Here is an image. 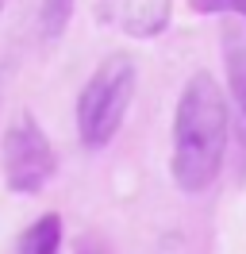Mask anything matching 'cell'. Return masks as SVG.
<instances>
[{
    "label": "cell",
    "mask_w": 246,
    "mask_h": 254,
    "mask_svg": "<svg viewBox=\"0 0 246 254\" xmlns=\"http://www.w3.org/2000/svg\"><path fill=\"white\" fill-rule=\"evenodd\" d=\"M135 85L138 73L131 58L112 54L96 65V73L85 81V89L77 96V135L85 150H104L120 135L127 108L135 100Z\"/></svg>",
    "instance_id": "obj_2"
},
{
    "label": "cell",
    "mask_w": 246,
    "mask_h": 254,
    "mask_svg": "<svg viewBox=\"0 0 246 254\" xmlns=\"http://www.w3.org/2000/svg\"><path fill=\"white\" fill-rule=\"evenodd\" d=\"M62 251V216L46 212L39 220H31L19 239H15V254H58Z\"/></svg>",
    "instance_id": "obj_4"
},
{
    "label": "cell",
    "mask_w": 246,
    "mask_h": 254,
    "mask_svg": "<svg viewBox=\"0 0 246 254\" xmlns=\"http://www.w3.org/2000/svg\"><path fill=\"white\" fill-rule=\"evenodd\" d=\"M73 19V0H43V12H39V27L46 39H58Z\"/></svg>",
    "instance_id": "obj_6"
},
{
    "label": "cell",
    "mask_w": 246,
    "mask_h": 254,
    "mask_svg": "<svg viewBox=\"0 0 246 254\" xmlns=\"http://www.w3.org/2000/svg\"><path fill=\"white\" fill-rule=\"evenodd\" d=\"M223 54H227V89L239 116L246 120V39L243 35H227L223 39Z\"/></svg>",
    "instance_id": "obj_5"
},
{
    "label": "cell",
    "mask_w": 246,
    "mask_h": 254,
    "mask_svg": "<svg viewBox=\"0 0 246 254\" xmlns=\"http://www.w3.org/2000/svg\"><path fill=\"white\" fill-rule=\"evenodd\" d=\"M54 146L31 112H19L4 131V185L15 196H35L54 177Z\"/></svg>",
    "instance_id": "obj_3"
},
{
    "label": "cell",
    "mask_w": 246,
    "mask_h": 254,
    "mask_svg": "<svg viewBox=\"0 0 246 254\" xmlns=\"http://www.w3.org/2000/svg\"><path fill=\"white\" fill-rule=\"evenodd\" d=\"M192 12H235L246 19V0H188Z\"/></svg>",
    "instance_id": "obj_7"
},
{
    "label": "cell",
    "mask_w": 246,
    "mask_h": 254,
    "mask_svg": "<svg viewBox=\"0 0 246 254\" xmlns=\"http://www.w3.org/2000/svg\"><path fill=\"white\" fill-rule=\"evenodd\" d=\"M227 96L215 85L212 73H192L184 81L173 112V181L181 192H204L215 185V177L227 162Z\"/></svg>",
    "instance_id": "obj_1"
}]
</instances>
